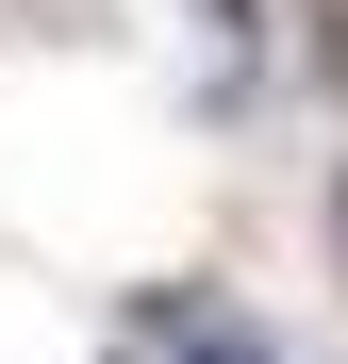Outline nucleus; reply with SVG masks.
I'll list each match as a JSON object with an SVG mask.
<instances>
[{
    "label": "nucleus",
    "instance_id": "obj_1",
    "mask_svg": "<svg viewBox=\"0 0 348 364\" xmlns=\"http://www.w3.org/2000/svg\"><path fill=\"white\" fill-rule=\"evenodd\" d=\"M166 364H282L249 315H216V298H199V315H183V348H166Z\"/></svg>",
    "mask_w": 348,
    "mask_h": 364
},
{
    "label": "nucleus",
    "instance_id": "obj_2",
    "mask_svg": "<svg viewBox=\"0 0 348 364\" xmlns=\"http://www.w3.org/2000/svg\"><path fill=\"white\" fill-rule=\"evenodd\" d=\"M332 265H348V182H332Z\"/></svg>",
    "mask_w": 348,
    "mask_h": 364
}]
</instances>
